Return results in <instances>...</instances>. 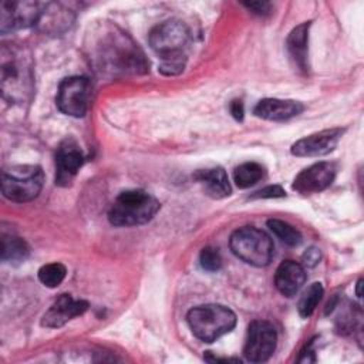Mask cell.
<instances>
[{
  "mask_svg": "<svg viewBox=\"0 0 364 364\" xmlns=\"http://www.w3.org/2000/svg\"><path fill=\"white\" fill-rule=\"evenodd\" d=\"M88 310V301L75 300L70 294H60L50 309L41 317V326L47 328H60L77 316Z\"/></svg>",
  "mask_w": 364,
  "mask_h": 364,
  "instance_id": "14",
  "label": "cell"
},
{
  "mask_svg": "<svg viewBox=\"0 0 364 364\" xmlns=\"http://www.w3.org/2000/svg\"><path fill=\"white\" fill-rule=\"evenodd\" d=\"M67 274V269L63 263L58 262H53V263H47L44 266L40 267L38 270V280L50 289H54L57 286H60L63 283V280L65 279Z\"/></svg>",
  "mask_w": 364,
  "mask_h": 364,
  "instance_id": "23",
  "label": "cell"
},
{
  "mask_svg": "<svg viewBox=\"0 0 364 364\" xmlns=\"http://www.w3.org/2000/svg\"><path fill=\"white\" fill-rule=\"evenodd\" d=\"M232 253L245 263L255 267H264L273 257V240L270 236L255 226L236 229L229 239Z\"/></svg>",
  "mask_w": 364,
  "mask_h": 364,
  "instance_id": "5",
  "label": "cell"
},
{
  "mask_svg": "<svg viewBox=\"0 0 364 364\" xmlns=\"http://www.w3.org/2000/svg\"><path fill=\"white\" fill-rule=\"evenodd\" d=\"M91 82L84 75H73L64 78L57 91L55 104L58 109L70 117H84L90 107Z\"/></svg>",
  "mask_w": 364,
  "mask_h": 364,
  "instance_id": "8",
  "label": "cell"
},
{
  "mask_svg": "<svg viewBox=\"0 0 364 364\" xmlns=\"http://www.w3.org/2000/svg\"><path fill=\"white\" fill-rule=\"evenodd\" d=\"M229 109H230V114L232 117L236 119V121H242L243 119V115H245V109H243V104L240 100H233L229 105Z\"/></svg>",
  "mask_w": 364,
  "mask_h": 364,
  "instance_id": "28",
  "label": "cell"
},
{
  "mask_svg": "<svg viewBox=\"0 0 364 364\" xmlns=\"http://www.w3.org/2000/svg\"><path fill=\"white\" fill-rule=\"evenodd\" d=\"M309 30L310 21L294 27L287 36L286 47L293 64L303 73L307 71V51H309Z\"/></svg>",
  "mask_w": 364,
  "mask_h": 364,
  "instance_id": "18",
  "label": "cell"
},
{
  "mask_svg": "<svg viewBox=\"0 0 364 364\" xmlns=\"http://www.w3.org/2000/svg\"><path fill=\"white\" fill-rule=\"evenodd\" d=\"M304 109V105L294 100L264 98L260 100L253 108V114L267 121H287L297 117Z\"/></svg>",
  "mask_w": 364,
  "mask_h": 364,
  "instance_id": "15",
  "label": "cell"
},
{
  "mask_svg": "<svg viewBox=\"0 0 364 364\" xmlns=\"http://www.w3.org/2000/svg\"><path fill=\"white\" fill-rule=\"evenodd\" d=\"M0 87L1 95L10 104L26 102L34 84L33 64L24 48L17 46L1 47L0 57Z\"/></svg>",
  "mask_w": 364,
  "mask_h": 364,
  "instance_id": "2",
  "label": "cell"
},
{
  "mask_svg": "<svg viewBox=\"0 0 364 364\" xmlns=\"http://www.w3.org/2000/svg\"><path fill=\"white\" fill-rule=\"evenodd\" d=\"M46 4L38 1H1L0 31L3 34L38 23Z\"/></svg>",
  "mask_w": 364,
  "mask_h": 364,
  "instance_id": "10",
  "label": "cell"
},
{
  "mask_svg": "<svg viewBox=\"0 0 364 364\" xmlns=\"http://www.w3.org/2000/svg\"><path fill=\"white\" fill-rule=\"evenodd\" d=\"M92 60L107 75L148 73V61L138 44L118 27H105L94 44Z\"/></svg>",
  "mask_w": 364,
  "mask_h": 364,
  "instance_id": "1",
  "label": "cell"
},
{
  "mask_svg": "<svg viewBox=\"0 0 364 364\" xmlns=\"http://www.w3.org/2000/svg\"><path fill=\"white\" fill-rule=\"evenodd\" d=\"M30 255V247L21 237L3 235L1 237V260L7 263L24 262Z\"/></svg>",
  "mask_w": 364,
  "mask_h": 364,
  "instance_id": "19",
  "label": "cell"
},
{
  "mask_svg": "<svg viewBox=\"0 0 364 364\" xmlns=\"http://www.w3.org/2000/svg\"><path fill=\"white\" fill-rule=\"evenodd\" d=\"M243 6H246L249 10H252V13L259 14V16H264L270 13V7L272 4L267 1H252V3H243Z\"/></svg>",
  "mask_w": 364,
  "mask_h": 364,
  "instance_id": "27",
  "label": "cell"
},
{
  "mask_svg": "<svg viewBox=\"0 0 364 364\" xmlns=\"http://www.w3.org/2000/svg\"><path fill=\"white\" fill-rule=\"evenodd\" d=\"M191 33L181 20H166L155 26L149 33V46L161 57V61L186 58L185 48Z\"/></svg>",
  "mask_w": 364,
  "mask_h": 364,
  "instance_id": "7",
  "label": "cell"
},
{
  "mask_svg": "<svg viewBox=\"0 0 364 364\" xmlns=\"http://www.w3.org/2000/svg\"><path fill=\"white\" fill-rule=\"evenodd\" d=\"M267 228L287 246H299L303 240L301 233L290 223L280 219H269Z\"/></svg>",
  "mask_w": 364,
  "mask_h": 364,
  "instance_id": "22",
  "label": "cell"
},
{
  "mask_svg": "<svg viewBox=\"0 0 364 364\" xmlns=\"http://www.w3.org/2000/svg\"><path fill=\"white\" fill-rule=\"evenodd\" d=\"M44 185L43 169L37 165H23L1 173L3 196L11 202L24 203L36 199Z\"/></svg>",
  "mask_w": 364,
  "mask_h": 364,
  "instance_id": "6",
  "label": "cell"
},
{
  "mask_svg": "<svg viewBox=\"0 0 364 364\" xmlns=\"http://www.w3.org/2000/svg\"><path fill=\"white\" fill-rule=\"evenodd\" d=\"M361 283H363V280H361V279H360V280H358V282H357V291H355V293H357V296H358V297H360V296H361V293H360V289H361Z\"/></svg>",
  "mask_w": 364,
  "mask_h": 364,
  "instance_id": "29",
  "label": "cell"
},
{
  "mask_svg": "<svg viewBox=\"0 0 364 364\" xmlns=\"http://www.w3.org/2000/svg\"><path fill=\"white\" fill-rule=\"evenodd\" d=\"M336 176V166L331 162H316L303 169L293 181V189L301 195H311L324 191Z\"/></svg>",
  "mask_w": 364,
  "mask_h": 364,
  "instance_id": "13",
  "label": "cell"
},
{
  "mask_svg": "<svg viewBox=\"0 0 364 364\" xmlns=\"http://www.w3.org/2000/svg\"><path fill=\"white\" fill-rule=\"evenodd\" d=\"M161 205L145 191L132 189L121 192L108 210V220L118 228L138 226L149 222Z\"/></svg>",
  "mask_w": 364,
  "mask_h": 364,
  "instance_id": "3",
  "label": "cell"
},
{
  "mask_svg": "<svg viewBox=\"0 0 364 364\" xmlns=\"http://www.w3.org/2000/svg\"><path fill=\"white\" fill-rule=\"evenodd\" d=\"M323 293H324V289H323V284L316 282V283H311L306 290L304 293L301 294L300 300H299V304H297V309H299V314L304 318L310 317L317 304L320 303L321 297H323Z\"/></svg>",
  "mask_w": 364,
  "mask_h": 364,
  "instance_id": "21",
  "label": "cell"
},
{
  "mask_svg": "<svg viewBox=\"0 0 364 364\" xmlns=\"http://www.w3.org/2000/svg\"><path fill=\"white\" fill-rule=\"evenodd\" d=\"M306 269L294 260H284L279 264L274 273V286L286 297H293L299 293L306 282Z\"/></svg>",
  "mask_w": 364,
  "mask_h": 364,
  "instance_id": "16",
  "label": "cell"
},
{
  "mask_svg": "<svg viewBox=\"0 0 364 364\" xmlns=\"http://www.w3.org/2000/svg\"><path fill=\"white\" fill-rule=\"evenodd\" d=\"M193 179L198 181L205 193L213 199H222L230 195V183L228 179V173L223 168H209V169H199L193 173Z\"/></svg>",
  "mask_w": 364,
  "mask_h": 364,
  "instance_id": "17",
  "label": "cell"
},
{
  "mask_svg": "<svg viewBox=\"0 0 364 364\" xmlns=\"http://www.w3.org/2000/svg\"><path fill=\"white\" fill-rule=\"evenodd\" d=\"M85 161L84 152L73 138H65L55 152V183L68 186Z\"/></svg>",
  "mask_w": 364,
  "mask_h": 364,
  "instance_id": "11",
  "label": "cell"
},
{
  "mask_svg": "<svg viewBox=\"0 0 364 364\" xmlns=\"http://www.w3.org/2000/svg\"><path fill=\"white\" fill-rule=\"evenodd\" d=\"M199 263L206 272H218L222 267V257L216 247L206 246L200 250Z\"/></svg>",
  "mask_w": 364,
  "mask_h": 364,
  "instance_id": "24",
  "label": "cell"
},
{
  "mask_svg": "<svg viewBox=\"0 0 364 364\" xmlns=\"http://www.w3.org/2000/svg\"><path fill=\"white\" fill-rule=\"evenodd\" d=\"M277 344V333L270 321L255 320L249 324L243 354L252 363L267 361Z\"/></svg>",
  "mask_w": 364,
  "mask_h": 364,
  "instance_id": "9",
  "label": "cell"
},
{
  "mask_svg": "<svg viewBox=\"0 0 364 364\" xmlns=\"http://www.w3.org/2000/svg\"><path fill=\"white\" fill-rule=\"evenodd\" d=\"M344 128H330L296 141L290 152L294 156H323L334 151L344 134Z\"/></svg>",
  "mask_w": 364,
  "mask_h": 364,
  "instance_id": "12",
  "label": "cell"
},
{
  "mask_svg": "<svg viewBox=\"0 0 364 364\" xmlns=\"http://www.w3.org/2000/svg\"><path fill=\"white\" fill-rule=\"evenodd\" d=\"M286 196L284 189L280 185H269L259 191H256L253 195H250V199H272V198H283Z\"/></svg>",
  "mask_w": 364,
  "mask_h": 364,
  "instance_id": "25",
  "label": "cell"
},
{
  "mask_svg": "<svg viewBox=\"0 0 364 364\" xmlns=\"http://www.w3.org/2000/svg\"><path fill=\"white\" fill-rule=\"evenodd\" d=\"M186 321L196 338L203 343H213L233 330L236 314L223 304H202L188 311Z\"/></svg>",
  "mask_w": 364,
  "mask_h": 364,
  "instance_id": "4",
  "label": "cell"
},
{
  "mask_svg": "<svg viewBox=\"0 0 364 364\" xmlns=\"http://www.w3.org/2000/svg\"><path fill=\"white\" fill-rule=\"evenodd\" d=\"M320 259H321V253H320V249H317L316 246L309 247L301 256L303 266L306 267H314L320 262Z\"/></svg>",
  "mask_w": 364,
  "mask_h": 364,
  "instance_id": "26",
  "label": "cell"
},
{
  "mask_svg": "<svg viewBox=\"0 0 364 364\" xmlns=\"http://www.w3.org/2000/svg\"><path fill=\"white\" fill-rule=\"evenodd\" d=\"M264 176V168L257 162H245L235 168L233 181L237 188L246 189L262 181Z\"/></svg>",
  "mask_w": 364,
  "mask_h": 364,
  "instance_id": "20",
  "label": "cell"
}]
</instances>
